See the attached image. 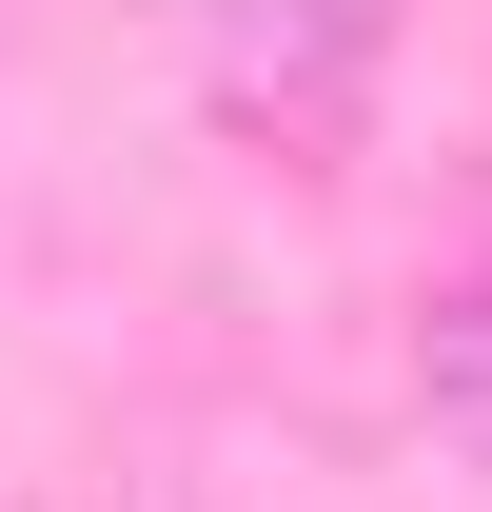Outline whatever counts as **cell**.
Segmentation results:
<instances>
[{
  "instance_id": "cell-1",
  "label": "cell",
  "mask_w": 492,
  "mask_h": 512,
  "mask_svg": "<svg viewBox=\"0 0 492 512\" xmlns=\"http://www.w3.org/2000/svg\"><path fill=\"white\" fill-rule=\"evenodd\" d=\"M178 40L256 158H355L374 79H394V0H178Z\"/></svg>"
},
{
  "instance_id": "cell-2",
  "label": "cell",
  "mask_w": 492,
  "mask_h": 512,
  "mask_svg": "<svg viewBox=\"0 0 492 512\" xmlns=\"http://www.w3.org/2000/svg\"><path fill=\"white\" fill-rule=\"evenodd\" d=\"M414 394H433V434L492 473V276H453V296L414 316Z\"/></svg>"
}]
</instances>
